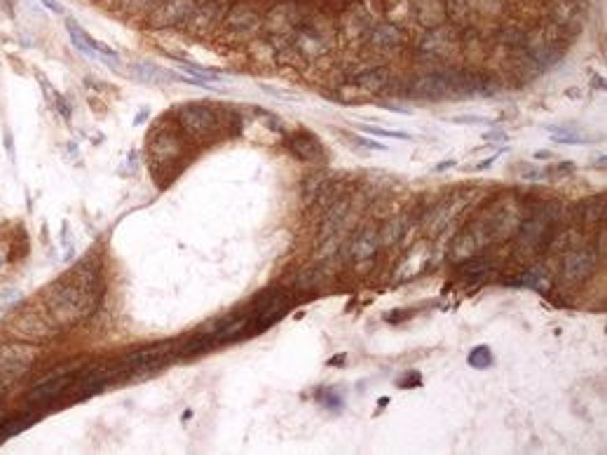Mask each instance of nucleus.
<instances>
[{"label":"nucleus","instance_id":"49530a36","mask_svg":"<svg viewBox=\"0 0 607 455\" xmlns=\"http://www.w3.org/2000/svg\"><path fill=\"white\" fill-rule=\"evenodd\" d=\"M535 158H537V160H549L551 153H542V150H540V153H535Z\"/></svg>","mask_w":607,"mask_h":455},{"label":"nucleus","instance_id":"ddd939ff","mask_svg":"<svg viewBox=\"0 0 607 455\" xmlns=\"http://www.w3.org/2000/svg\"><path fill=\"white\" fill-rule=\"evenodd\" d=\"M291 305H293L291 293H286V291L268 293V298L256 303V314L251 317V333L265 331V328H270L272 324H277V321L291 310Z\"/></svg>","mask_w":607,"mask_h":455},{"label":"nucleus","instance_id":"f8f14e48","mask_svg":"<svg viewBox=\"0 0 607 455\" xmlns=\"http://www.w3.org/2000/svg\"><path fill=\"white\" fill-rule=\"evenodd\" d=\"M171 352L174 345L171 342H155V345H145L136 352L127 354L122 359V369L131 376L134 371H143V373H150V371H159L167 361H171Z\"/></svg>","mask_w":607,"mask_h":455},{"label":"nucleus","instance_id":"79ce46f5","mask_svg":"<svg viewBox=\"0 0 607 455\" xmlns=\"http://www.w3.org/2000/svg\"><path fill=\"white\" fill-rule=\"evenodd\" d=\"M155 3H159V0H134V5H138V8H145V10H150Z\"/></svg>","mask_w":607,"mask_h":455},{"label":"nucleus","instance_id":"0eeeda50","mask_svg":"<svg viewBox=\"0 0 607 455\" xmlns=\"http://www.w3.org/2000/svg\"><path fill=\"white\" fill-rule=\"evenodd\" d=\"M312 15V10L298 0H279L265 12L263 26L270 38H291L293 31Z\"/></svg>","mask_w":607,"mask_h":455},{"label":"nucleus","instance_id":"c85d7f7f","mask_svg":"<svg viewBox=\"0 0 607 455\" xmlns=\"http://www.w3.org/2000/svg\"><path fill=\"white\" fill-rule=\"evenodd\" d=\"M474 15L481 17H500L507 8V0H471Z\"/></svg>","mask_w":607,"mask_h":455},{"label":"nucleus","instance_id":"a211bd4d","mask_svg":"<svg viewBox=\"0 0 607 455\" xmlns=\"http://www.w3.org/2000/svg\"><path fill=\"white\" fill-rule=\"evenodd\" d=\"M71 383H73L71 373L54 376L47 383H40L38 387H33L29 395H26V402L31 406H47V404H52L54 399H59V395H64V392L71 387Z\"/></svg>","mask_w":607,"mask_h":455},{"label":"nucleus","instance_id":"bb28decb","mask_svg":"<svg viewBox=\"0 0 607 455\" xmlns=\"http://www.w3.org/2000/svg\"><path fill=\"white\" fill-rule=\"evenodd\" d=\"M403 230H406V226H403V219H392V221H387L385 226H382V228L378 230L380 247H394V244L403 237Z\"/></svg>","mask_w":607,"mask_h":455},{"label":"nucleus","instance_id":"a19ab883","mask_svg":"<svg viewBox=\"0 0 607 455\" xmlns=\"http://www.w3.org/2000/svg\"><path fill=\"white\" fill-rule=\"evenodd\" d=\"M450 167H455V160H443V162H438L434 167V172H445V169H450Z\"/></svg>","mask_w":607,"mask_h":455},{"label":"nucleus","instance_id":"b1692460","mask_svg":"<svg viewBox=\"0 0 607 455\" xmlns=\"http://www.w3.org/2000/svg\"><path fill=\"white\" fill-rule=\"evenodd\" d=\"M577 214L579 219H582L584 223H600L605 221V198H593L589 202H582V205L577 207Z\"/></svg>","mask_w":607,"mask_h":455},{"label":"nucleus","instance_id":"9b49d317","mask_svg":"<svg viewBox=\"0 0 607 455\" xmlns=\"http://www.w3.org/2000/svg\"><path fill=\"white\" fill-rule=\"evenodd\" d=\"M223 24L230 40H251L263 26V15L251 3H235L228 8Z\"/></svg>","mask_w":607,"mask_h":455},{"label":"nucleus","instance_id":"c9c22d12","mask_svg":"<svg viewBox=\"0 0 607 455\" xmlns=\"http://www.w3.org/2000/svg\"><path fill=\"white\" fill-rule=\"evenodd\" d=\"M54 101H57V108H59L61 117H64V120H71V106H68V103H66L64 96H61V94H54Z\"/></svg>","mask_w":607,"mask_h":455},{"label":"nucleus","instance_id":"20e7f679","mask_svg":"<svg viewBox=\"0 0 607 455\" xmlns=\"http://www.w3.org/2000/svg\"><path fill=\"white\" fill-rule=\"evenodd\" d=\"M40 347L36 342L26 340H8L0 342V380L12 383L24 378L38 361Z\"/></svg>","mask_w":607,"mask_h":455},{"label":"nucleus","instance_id":"c756f323","mask_svg":"<svg viewBox=\"0 0 607 455\" xmlns=\"http://www.w3.org/2000/svg\"><path fill=\"white\" fill-rule=\"evenodd\" d=\"M469 364L474 369H488L492 364V352L490 347L481 345V347H474L471 354H469Z\"/></svg>","mask_w":607,"mask_h":455},{"label":"nucleus","instance_id":"6e6552de","mask_svg":"<svg viewBox=\"0 0 607 455\" xmlns=\"http://www.w3.org/2000/svg\"><path fill=\"white\" fill-rule=\"evenodd\" d=\"M148 155H150V169L155 174L171 172L183 162L185 143L178 132H157L155 136H150Z\"/></svg>","mask_w":607,"mask_h":455},{"label":"nucleus","instance_id":"7ed1b4c3","mask_svg":"<svg viewBox=\"0 0 607 455\" xmlns=\"http://www.w3.org/2000/svg\"><path fill=\"white\" fill-rule=\"evenodd\" d=\"M61 331L54 324L52 317L45 312H40L38 307H24V310L15 312L8 321V333L17 340L26 342H38V340H50Z\"/></svg>","mask_w":607,"mask_h":455},{"label":"nucleus","instance_id":"f257e3e1","mask_svg":"<svg viewBox=\"0 0 607 455\" xmlns=\"http://www.w3.org/2000/svg\"><path fill=\"white\" fill-rule=\"evenodd\" d=\"M101 277L92 263H80L45 293V310L59 328L89 319L99 307Z\"/></svg>","mask_w":607,"mask_h":455},{"label":"nucleus","instance_id":"f3484780","mask_svg":"<svg viewBox=\"0 0 607 455\" xmlns=\"http://www.w3.org/2000/svg\"><path fill=\"white\" fill-rule=\"evenodd\" d=\"M366 43L373 47V50H394V47H401L406 43V33L399 24L392 22H375L373 29L368 31Z\"/></svg>","mask_w":607,"mask_h":455},{"label":"nucleus","instance_id":"473e14b6","mask_svg":"<svg viewBox=\"0 0 607 455\" xmlns=\"http://www.w3.org/2000/svg\"><path fill=\"white\" fill-rule=\"evenodd\" d=\"M258 117H261V122H263L268 129L277 132V134H282V132H284V124L279 122L275 115H270V113H258Z\"/></svg>","mask_w":607,"mask_h":455},{"label":"nucleus","instance_id":"393cba45","mask_svg":"<svg viewBox=\"0 0 607 455\" xmlns=\"http://www.w3.org/2000/svg\"><path fill=\"white\" fill-rule=\"evenodd\" d=\"M382 5V15L392 19V24H399L403 19L413 17L410 12V0H380Z\"/></svg>","mask_w":607,"mask_h":455},{"label":"nucleus","instance_id":"4be33fe9","mask_svg":"<svg viewBox=\"0 0 607 455\" xmlns=\"http://www.w3.org/2000/svg\"><path fill=\"white\" fill-rule=\"evenodd\" d=\"M326 282V275L322 268H303L296 275V282H293V286H296V291H303V293H312L317 289H322V284Z\"/></svg>","mask_w":607,"mask_h":455},{"label":"nucleus","instance_id":"9d476101","mask_svg":"<svg viewBox=\"0 0 607 455\" xmlns=\"http://www.w3.org/2000/svg\"><path fill=\"white\" fill-rule=\"evenodd\" d=\"M200 0H159L148 10V26L152 29H176L190 22Z\"/></svg>","mask_w":607,"mask_h":455},{"label":"nucleus","instance_id":"f03ea898","mask_svg":"<svg viewBox=\"0 0 607 455\" xmlns=\"http://www.w3.org/2000/svg\"><path fill=\"white\" fill-rule=\"evenodd\" d=\"M333 47H336V33H333L326 19L312 12V15L293 31L291 45L286 47L284 52H296L298 57H305V59H319V57H326ZM284 52H279V54H284Z\"/></svg>","mask_w":607,"mask_h":455},{"label":"nucleus","instance_id":"5701e85b","mask_svg":"<svg viewBox=\"0 0 607 455\" xmlns=\"http://www.w3.org/2000/svg\"><path fill=\"white\" fill-rule=\"evenodd\" d=\"M443 8H445V19H452L455 26L466 24L474 17L471 0H443Z\"/></svg>","mask_w":607,"mask_h":455},{"label":"nucleus","instance_id":"72a5a7b5","mask_svg":"<svg viewBox=\"0 0 607 455\" xmlns=\"http://www.w3.org/2000/svg\"><path fill=\"white\" fill-rule=\"evenodd\" d=\"M549 169H535V167H530L528 172H521V177L523 179H528V181H544V179H549Z\"/></svg>","mask_w":607,"mask_h":455},{"label":"nucleus","instance_id":"de8ad7c7","mask_svg":"<svg viewBox=\"0 0 607 455\" xmlns=\"http://www.w3.org/2000/svg\"><path fill=\"white\" fill-rule=\"evenodd\" d=\"M221 3H230V0H221Z\"/></svg>","mask_w":607,"mask_h":455},{"label":"nucleus","instance_id":"423d86ee","mask_svg":"<svg viewBox=\"0 0 607 455\" xmlns=\"http://www.w3.org/2000/svg\"><path fill=\"white\" fill-rule=\"evenodd\" d=\"M380 15V0H352V3L345 5L343 15H340L338 31L343 33L345 40H361L368 36V31L373 29Z\"/></svg>","mask_w":607,"mask_h":455},{"label":"nucleus","instance_id":"09e8293b","mask_svg":"<svg viewBox=\"0 0 607 455\" xmlns=\"http://www.w3.org/2000/svg\"><path fill=\"white\" fill-rule=\"evenodd\" d=\"M0 392H3V387H0Z\"/></svg>","mask_w":607,"mask_h":455},{"label":"nucleus","instance_id":"1a4fd4ad","mask_svg":"<svg viewBox=\"0 0 607 455\" xmlns=\"http://www.w3.org/2000/svg\"><path fill=\"white\" fill-rule=\"evenodd\" d=\"M462 47V38H459V26H434L427 29V33L417 43V52L424 59L441 61L445 57H452V52H457Z\"/></svg>","mask_w":607,"mask_h":455},{"label":"nucleus","instance_id":"4c0bfd02","mask_svg":"<svg viewBox=\"0 0 607 455\" xmlns=\"http://www.w3.org/2000/svg\"><path fill=\"white\" fill-rule=\"evenodd\" d=\"M40 3H43L47 10H52L54 15H64V5H61L59 0H40Z\"/></svg>","mask_w":607,"mask_h":455},{"label":"nucleus","instance_id":"58836bf2","mask_svg":"<svg viewBox=\"0 0 607 455\" xmlns=\"http://www.w3.org/2000/svg\"><path fill=\"white\" fill-rule=\"evenodd\" d=\"M575 172V162H561L556 167V174L558 177H563V174H572Z\"/></svg>","mask_w":607,"mask_h":455},{"label":"nucleus","instance_id":"c03bdc74","mask_svg":"<svg viewBox=\"0 0 607 455\" xmlns=\"http://www.w3.org/2000/svg\"><path fill=\"white\" fill-rule=\"evenodd\" d=\"M485 139H488V141H490V139H492V141H504L507 134H502V132H495V134H485Z\"/></svg>","mask_w":607,"mask_h":455},{"label":"nucleus","instance_id":"cd10ccee","mask_svg":"<svg viewBox=\"0 0 607 455\" xmlns=\"http://www.w3.org/2000/svg\"><path fill=\"white\" fill-rule=\"evenodd\" d=\"M500 38H502V43L509 45L511 50H526L528 31H526V29H518V26H507V29L500 33Z\"/></svg>","mask_w":607,"mask_h":455},{"label":"nucleus","instance_id":"39448f33","mask_svg":"<svg viewBox=\"0 0 607 455\" xmlns=\"http://www.w3.org/2000/svg\"><path fill=\"white\" fill-rule=\"evenodd\" d=\"M176 124L192 141H207L221 132L218 113L204 103H185L176 110Z\"/></svg>","mask_w":607,"mask_h":455},{"label":"nucleus","instance_id":"f704fd0d","mask_svg":"<svg viewBox=\"0 0 607 455\" xmlns=\"http://www.w3.org/2000/svg\"><path fill=\"white\" fill-rule=\"evenodd\" d=\"M452 122H457V124H490V120H488V117H474V115L452 117Z\"/></svg>","mask_w":607,"mask_h":455},{"label":"nucleus","instance_id":"4468645a","mask_svg":"<svg viewBox=\"0 0 607 455\" xmlns=\"http://www.w3.org/2000/svg\"><path fill=\"white\" fill-rule=\"evenodd\" d=\"M598 265V256L596 251L584 247V249H575L568 251L563 258V282L570 286L584 284L593 272H596Z\"/></svg>","mask_w":607,"mask_h":455},{"label":"nucleus","instance_id":"a18cd8bd","mask_svg":"<svg viewBox=\"0 0 607 455\" xmlns=\"http://www.w3.org/2000/svg\"><path fill=\"white\" fill-rule=\"evenodd\" d=\"M492 162H495V158H488V160H483V162H478V165H476V169H478V172H483V169H488V167H490Z\"/></svg>","mask_w":607,"mask_h":455},{"label":"nucleus","instance_id":"412c9836","mask_svg":"<svg viewBox=\"0 0 607 455\" xmlns=\"http://www.w3.org/2000/svg\"><path fill=\"white\" fill-rule=\"evenodd\" d=\"M289 148L296 158L305 160V162H317L324 158V146L312 136L310 132H298L289 139Z\"/></svg>","mask_w":607,"mask_h":455},{"label":"nucleus","instance_id":"6ab92c4d","mask_svg":"<svg viewBox=\"0 0 607 455\" xmlns=\"http://www.w3.org/2000/svg\"><path fill=\"white\" fill-rule=\"evenodd\" d=\"M410 12L422 29H434L445 24L443 0H410Z\"/></svg>","mask_w":607,"mask_h":455},{"label":"nucleus","instance_id":"7c9ffc66","mask_svg":"<svg viewBox=\"0 0 607 455\" xmlns=\"http://www.w3.org/2000/svg\"><path fill=\"white\" fill-rule=\"evenodd\" d=\"M361 132H366V134H373V136H387V139H403V141H410V134H406V132H392V129H385V127H378V124H361L359 127Z\"/></svg>","mask_w":607,"mask_h":455},{"label":"nucleus","instance_id":"a878e982","mask_svg":"<svg viewBox=\"0 0 607 455\" xmlns=\"http://www.w3.org/2000/svg\"><path fill=\"white\" fill-rule=\"evenodd\" d=\"M488 268H490V261H488V258H474V256H469V258H464V261H459L455 272H457V275L462 277V279H471V277L485 275Z\"/></svg>","mask_w":607,"mask_h":455},{"label":"nucleus","instance_id":"37998d69","mask_svg":"<svg viewBox=\"0 0 607 455\" xmlns=\"http://www.w3.org/2000/svg\"><path fill=\"white\" fill-rule=\"evenodd\" d=\"M5 141H8V153H10V160H15V143H12V136L5 134Z\"/></svg>","mask_w":607,"mask_h":455},{"label":"nucleus","instance_id":"2f4dec72","mask_svg":"<svg viewBox=\"0 0 607 455\" xmlns=\"http://www.w3.org/2000/svg\"><path fill=\"white\" fill-rule=\"evenodd\" d=\"M214 345V340L211 338H190V342H188V345L181 350V357H195V354H202L204 352V350H209Z\"/></svg>","mask_w":607,"mask_h":455},{"label":"nucleus","instance_id":"dca6fc26","mask_svg":"<svg viewBox=\"0 0 607 455\" xmlns=\"http://www.w3.org/2000/svg\"><path fill=\"white\" fill-rule=\"evenodd\" d=\"M228 12V3H221V0H200L197 8H195L190 22L185 26L190 29L195 36H207L211 33L223 17Z\"/></svg>","mask_w":607,"mask_h":455},{"label":"nucleus","instance_id":"aec40b11","mask_svg":"<svg viewBox=\"0 0 607 455\" xmlns=\"http://www.w3.org/2000/svg\"><path fill=\"white\" fill-rule=\"evenodd\" d=\"M392 82V75L385 66H375V68H368L364 73H357L352 78V87L359 89V92H366V94H378L382 89L389 87Z\"/></svg>","mask_w":607,"mask_h":455},{"label":"nucleus","instance_id":"e433bc0d","mask_svg":"<svg viewBox=\"0 0 607 455\" xmlns=\"http://www.w3.org/2000/svg\"><path fill=\"white\" fill-rule=\"evenodd\" d=\"M554 141L558 143H584L586 139L579 134H554Z\"/></svg>","mask_w":607,"mask_h":455},{"label":"nucleus","instance_id":"2eb2a0df","mask_svg":"<svg viewBox=\"0 0 607 455\" xmlns=\"http://www.w3.org/2000/svg\"><path fill=\"white\" fill-rule=\"evenodd\" d=\"M378 249H380V237H378V228H373V226H366L352 240L350 256H352V261L357 263V270L361 272V275H366L368 270H373Z\"/></svg>","mask_w":607,"mask_h":455},{"label":"nucleus","instance_id":"ea45409f","mask_svg":"<svg viewBox=\"0 0 607 455\" xmlns=\"http://www.w3.org/2000/svg\"><path fill=\"white\" fill-rule=\"evenodd\" d=\"M0 10H3L10 19H15V8H12V0H0Z\"/></svg>","mask_w":607,"mask_h":455}]
</instances>
